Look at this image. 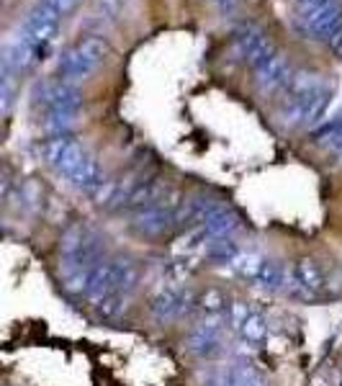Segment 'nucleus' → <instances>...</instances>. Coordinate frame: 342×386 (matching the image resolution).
Returning a JSON list of instances; mask_svg holds the SVG:
<instances>
[{
  "label": "nucleus",
  "mask_w": 342,
  "mask_h": 386,
  "mask_svg": "<svg viewBox=\"0 0 342 386\" xmlns=\"http://www.w3.org/2000/svg\"><path fill=\"white\" fill-rule=\"evenodd\" d=\"M108 57V44L100 37H80L75 44H70L62 57H59V77L75 83V80H85L96 72L103 59Z\"/></svg>",
  "instance_id": "obj_1"
},
{
  "label": "nucleus",
  "mask_w": 342,
  "mask_h": 386,
  "mask_svg": "<svg viewBox=\"0 0 342 386\" xmlns=\"http://www.w3.org/2000/svg\"><path fill=\"white\" fill-rule=\"evenodd\" d=\"M59 19H62V10L52 3V0H39L34 8L26 13V19L21 23L19 37L34 47L36 54H44L47 47L54 41L59 31Z\"/></svg>",
  "instance_id": "obj_2"
},
{
  "label": "nucleus",
  "mask_w": 342,
  "mask_h": 386,
  "mask_svg": "<svg viewBox=\"0 0 342 386\" xmlns=\"http://www.w3.org/2000/svg\"><path fill=\"white\" fill-rule=\"evenodd\" d=\"M330 101H332V88L324 83L306 96L286 98L284 108H281V119H284L286 126H314L324 116Z\"/></svg>",
  "instance_id": "obj_3"
},
{
  "label": "nucleus",
  "mask_w": 342,
  "mask_h": 386,
  "mask_svg": "<svg viewBox=\"0 0 342 386\" xmlns=\"http://www.w3.org/2000/svg\"><path fill=\"white\" fill-rule=\"evenodd\" d=\"M34 108H41V116L44 114H78L80 106H83V98H80L78 88L67 83V80H44L39 85L34 88Z\"/></svg>",
  "instance_id": "obj_4"
},
{
  "label": "nucleus",
  "mask_w": 342,
  "mask_h": 386,
  "mask_svg": "<svg viewBox=\"0 0 342 386\" xmlns=\"http://www.w3.org/2000/svg\"><path fill=\"white\" fill-rule=\"evenodd\" d=\"M41 154H44V160H47L49 167H54L59 175H65V178H72L75 170H78L80 165L85 163V157L88 152L83 150L78 139H72L70 134H59V136H49L47 142L41 145Z\"/></svg>",
  "instance_id": "obj_5"
},
{
  "label": "nucleus",
  "mask_w": 342,
  "mask_h": 386,
  "mask_svg": "<svg viewBox=\"0 0 342 386\" xmlns=\"http://www.w3.org/2000/svg\"><path fill=\"white\" fill-rule=\"evenodd\" d=\"M303 29L324 41H340L342 39V6L340 0H324L322 6L301 13Z\"/></svg>",
  "instance_id": "obj_6"
},
{
  "label": "nucleus",
  "mask_w": 342,
  "mask_h": 386,
  "mask_svg": "<svg viewBox=\"0 0 342 386\" xmlns=\"http://www.w3.org/2000/svg\"><path fill=\"white\" fill-rule=\"evenodd\" d=\"M222 317L216 314V317H206L201 319L193 329H191V335L186 340V347L188 353H193L198 358H211L216 356L219 350H222Z\"/></svg>",
  "instance_id": "obj_7"
},
{
  "label": "nucleus",
  "mask_w": 342,
  "mask_h": 386,
  "mask_svg": "<svg viewBox=\"0 0 342 386\" xmlns=\"http://www.w3.org/2000/svg\"><path fill=\"white\" fill-rule=\"evenodd\" d=\"M235 47H237V54L247 62V65H253V70L265 62V59L275 54V47L268 41L260 29H255V26H239L235 31Z\"/></svg>",
  "instance_id": "obj_8"
},
{
  "label": "nucleus",
  "mask_w": 342,
  "mask_h": 386,
  "mask_svg": "<svg viewBox=\"0 0 342 386\" xmlns=\"http://www.w3.org/2000/svg\"><path fill=\"white\" fill-rule=\"evenodd\" d=\"M191 307H195V299L191 291L183 289H162L157 294L152 304H149V312L152 317L160 319V322H167V319H175L180 314L191 312Z\"/></svg>",
  "instance_id": "obj_9"
},
{
  "label": "nucleus",
  "mask_w": 342,
  "mask_h": 386,
  "mask_svg": "<svg viewBox=\"0 0 342 386\" xmlns=\"http://www.w3.org/2000/svg\"><path fill=\"white\" fill-rule=\"evenodd\" d=\"M291 68H288V62L281 52H275L270 57L260 62L257 68H255V80H257V85L260 90L265 93H273V90H284L288 85V80H291Z\"/></svg>",
  "instance_id": "obj_10"
},
{
  "label": "nucleus",
  "mask_w": 342,
  "mask_h": 386,
  "mask_svg": "<svg viewBox=\"0 0 342 386\" xmlns=\"http://www.w3.org/2000/svg\"><path fill=\"white\" fill-rule=\"evenodd\" d=\"M165 193H167V188L160 178H147V181H139V183L131 188V193L124 199V203H121L118 209L137 214V212H142V209H147V206H155L157 201H162Z\"/></svg>",
  "instance_id": "obj_11"
},
{
  "label": "nucleus",
  "mask_w": 342,
  "mask_h": 386,
  "mask_svg": "<svg viewBox=\"0 0 342 386\" xmlns=\"http://www.w3.org/2000/svg\"><path fill=\"white\" fill-rule=\"evenodd\" d=\"M39 57L31 44H26L23 39L16 34V37L10 39L8 44L3 47V70L10 72V75H16V72H23L26 68H31V62Z\"/></svg>",
  "instance_id": "obj_12"
},
{
  "label": "nucleus",
  "mask_w": 342,
  "mask_h": 386,
  "mask_svg": "<svg viewBox=\"0 0 342 386\" xmlns=\"http://www.w3.org/2000/svg\"><path fill=\"white\" fill-rule=\"evenodd\" d=\"M111 294H116L114 268H111V263H98L96 268L90 270V281H88L85 296H88L93 304H100V301L106 299V296H111Z\"/></svg>",
  "instance_id": "obj_13"
},
{
  "label": "nucleus",
  "mask_w": 342,
  "mask_h": 386,
  "mask_svg": "<svg viewBox=\"0 0 342 386\" xmlns=\"http://www.w3.org/2000/svg\"><path fill=\"white\" fill-rule=\"evenodd\" d=\"M206 232H209V237L214 240V237H229L232 232H237L242 227V219H239V214L235 209H229V206H219L204 224H201Z\"/></svg>",
  "instance_id": "obj_14"
},
{
  "label": "nucleus",
  "mask_w": 342,
  "mask_h": 386,
  "mask_svg": "<svg viewBox=\"0 0 342 386\" xmlns=\"http://www.w3.org/2000/svg\"><path fill=\"white\" fill-rule=\"evenodd\" d=\"M293 278H296V283H299L303 291H309L312 296H317V294L324 289L322 270H319V265H317L312 258L296 261V265H293Z\"/></svg>",
  "instance_id": "obj_15"
},
{
  "label": "nucleus",
  "mask_w": 342,
  "mask_h": 386,
  "mask_svg": "<svg viewBox=\"0 0 342 386\" xmlns=\"http://www.w3.org/2000/svg\"><path fill=\"white\" fill-rule=\"evenodd\" d=\"M70 183L75 185L78 191H85V193H96L100 188L103 175H100V165H98V160L93 154L85 157V163L80 165L78 170H75V175L70 178Z\"/></svg>",
  "instance_id": "obj_16"
},
{
  "label": "nucleus",
  "mask_w": 342,
  "mask_h": 386,
  "mask_svg": "<svg viewBox=\"0 0 342 386\" xmlns=\"http://www.w3.org/2000/svg\"><path fill=\"white\" fill-rule=\"evenodd\" d=\"M111 268H114V278H116V291L129 294V291L137 289L142 270L131 258H116V261H111Z\"/></svg>",
  "instance_id": "obj_17"
},
{
  "label": "nucleus",
  "mask_w": 342,
  "mask_h": 386,
  "mask_svg": "<svg viewBox=\"0 0 342 386\" xmlns=\"http://www.w3.org/2000/svg\"><path fill=\"white\" fill-rule=\"evenodd\" d=\"M204 255L214 263H235L239 258V247L229 237H214V240L206 242Z\"/></svg>",
  "instance_id": "obj_18"
},
{
  "label": "nucleus",
  "mask_w": 342,
  "mask_h": 386,
  "mask_svg": "<svg viewBox=\"0 0 342 386\" xmlns=\"http://www.w3.org/2000/svg\"><path fill=\"white\" fill-rule=\"evenodd\" d=\"M195 309H201L206 317H216V314H222L224 309H229L226 294L222 289H214V286L201 291V294L195 296Z\"/></svg>",
  "instance_id": "obj_19"
},
{
  "label": "nucleus",
  "mask_w": 342,
  "mask_h": 386,
  "mask_svg": "<svg viewBox=\"0 0 342 386\" xmlns=\"http://www.w3.org/2000/svg\"><path fill=\"white\" fill-rule=\"evenodd\" d=\"M265 261L257 255V252H239V258L235 261V270L237 276L244 281H257V276H260V270H263Z\"/></svg>",
  "instance_id": "obj_20"
},
{
  "label": "nucleus",
  "mask_w": 342,
  "mask_h": 386,
  "mask_svg": "<svg viewBox=\"0 0 342 386\" xmlns=\"http://www.w3.org/2000/svg\"><path fill=\"white\" fill-rule=\"evenodd\" d=\"M255 283H257L260 289L270 291V294H273V291H281L284 289V268L273 261H265L263 270H260V276H257Z\"/></svg>",
  "instance_id": "obj_21"
},
{
  "label": "nucleus",
  "mask_w": 342,
  "mask_h": 386,
  "mask_svg": "<svg viewBox=\"0 0 342 386\" xmlns=\"http://www.w3.org/2000/svg\"><path fill=\"white\" fill-rule=\"evenodd\" d=\"M239 335H242V340L253 343V345L263 343L265 335H268V319H265L260 312H253V314L247 317V322H244V327H242Z\"/></svg>",
  "instance_id": "obj_22"
},
{
  "label": "nucleus",
  "mask_w": 342,
  "mask_h": 386,
  "mask_svg": "<svg viewBox=\"0 0 342 386\" xmlns=\"http://www.w3.org/2000/svg\"><path fill=\"white\" fill-rule=\"evenodd\" d=\"M96 309L100 319H118L124 314V309H127V296H124L121 291H116V294L106 296L100 304H96Z\"/></svg>",
  "instance_id": "obj_23"
},
{
  "label": "nucleus",
  "mask_w": 342,
  "mask_h": 386,
  "mask_svg": "<svg viewBox=\"0 0 342 386\" xmlns=\"http://www.w3.org/2000/svg\"><path fill=\"white\" fill-rule=\"evenodd\" d=\"M83 240H85V230L83 227H70L65 234H62V242H59V252H62V258H75L78 250L83 247Z\"/></svg>",
  "instance_id": "obj_24"
},
{
  "label": "nucleus",
  "mask_w": 342,
  "mask_h": 386,
  "mask_svg": "<svg viewBox=\"0 0 342 386\" xmlns=\"http://www.w3.org/2000/svg\"><path fill=\"white\" fill-rule=\"evenodd\" d=\"M340 136H342V116H334L332 121H327V124L319 126V129L314 132L317 145H322V147H332Z\"/></svg>",
  "instance_id": "obj_25"
},
{
  "label": "nucleus",
  "mask_w": 342,
  "mask_h": 386,
  "mask_svg": "<svg viewBox=\"0 0 342 386\" xmlns=\"http://www.w3.org/2000/svg\"><path fill=\"white\" fill-rule=\"evenodd\" d=\"M250 314H253L250 304H244V301H232L229 309H226V325H229V329H232V332H242L244 322H247Z\"/></svg>",
  "instance_id": "obj_26"
},
{
  "label": "nucleus",
  "mask_w": 342,
  "mask_h": 386,
  "mask_svg": "<svg viewBox=\"0 0 342 386\" xmlns=\"http://www.w3.org/2000/svg\"><path fill=\"white\" fill-rule=\"evenodd\" d=\"M209 240H211V237H209V232H206L204 227H193V230H188L186 234L178 240L180 242L178 247H180L183 252H193V250H198V247H206V242Z\"/></svg>",
  "instance_id": "obj_27"
},
{
  "label": "nucleus",
  "mask_w": 342,
  "mask_h": 386,
  "mask_svg": "<svg viewBox=\"0 0 342 386\" xmlns=\"http://www.w3.org/2000/svg\"><path fill=\"white\" fill-rule=\"evenodd\" d=\"M52 3H54V6H57V8L62 10V13H65V10H70V8H72V6H75V3H78V0H52Z\"/></svg>",
  "instance_id": "obj_28"
},
{
  "label": "nucleus",
  "mask_w": 342,
  "mask_h": 386,
  "mask_svg": "<svg viewBox=\"0 0 342 386\" xmlns=\"http://www.w3.org/2000/svg\"><path fill=\"white\" fill-rule=\"evenodd\" d=\"M211 3H216L219 8H235L239 0H211Z\"/></svg>",
  "instance_id": "obj_29"
},
{
  "label": "nucleus",
  "mask_w": 342,
  "mask_h": 386,
  "mask_svg": "<svg viewBox=\"0 0 342 386\" xmlns=\"http://www.w3.org/2000/svg\"><path fill=\"white\" fill-rule=\"evenodd\" d=\"M330 150H332V152L337 154V157H340V160H342V136H340V139H337V142H334L332 147H330Z\"/></svg>",
  "instance_id": "obj_30"
},
{
  "label": "nucleus",
  "mask_w": 342,
  "mask_h": 386,
  "mask_svg": "<svg viewBox=\"0 0 342 386\" xmlns=\"http://www.w3.org/2000/svg\"><path fill=\"white\" fill-rule=\"evenodd\" d=\"M337 49H340V54H342V39H340V41H337Z\"/></svg>",
  "instance_id": "obj_31"
}]
</instances>
